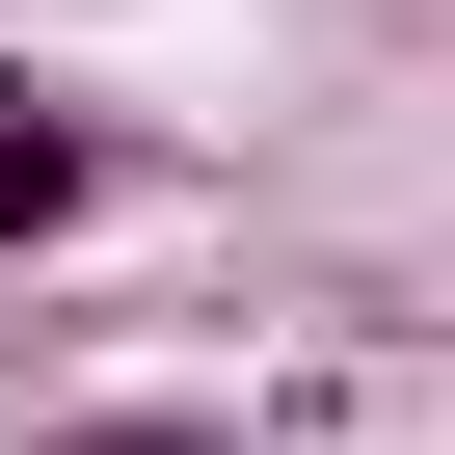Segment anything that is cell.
Returning <instances> with one entry per match:
<instances>
[{
  "label": "cell",
  "mask_w": 455,
  "mask_h": 455,
  "mask_svg": "<svg viewBox=\"0 0 455 455\" xmlns=\"http://www.w3.org/2000/svg\"><path fill=\"white\" fill-rule=\"evenodd\" d=\"M108 214V108H54V81H0V268H54Z\"/></svg>",
  "instance_id": "6da1fadb"
},
{
  "label": "cell",
  "mask_w": 455,
  "mask_h": 455,
  "mask_svg": "<svg viewBox=\"0 0 455 455\" xmlns=\"http://www.w3.org/2000/svg\"><path fill=\"white\" fill-rule=\"evenodd\" d=\"M28 455H242L214 402H81V428H28Z\"/></svg>",
  "instance_id": "7a4b0ae2"
},
{
  "label": "cell",
  "mask_w": 455,
  "mask_h": 455,
  "mask_svg": "<svg viewBox=\"0 0 455 455\" xmlns=\"http://www.w3.org/2000/svg\"><path fill=\"white\" fill-rule=\"evenodd\" d=\"M0 81H28V54H0Z\"/></svg>",
  "instance_id": "3957f363"
}]
</instances>
